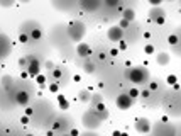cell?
<instances>
[{"mask_svg":"<svg viewBox=\"0 0 181 136\" xmlns=\"http://www.w3.org/2000/svg\"><path fill=\"white\" fill-rule=\"evenodd\" d=\"M127 78L135 85H142L149 80V73L144 67H132L127 72Z\"/></svg>","mask_w":181,"mask_h":136,"instance_id":"1","label":"cell"},{"mask_svg":"<svg viewBox=\"0 0 181 136\" xmlns=\"http://www.w3.org/2000/svg\"><path fill=\"white\" fill-rule=\"evenodd\" d=\"M85 33H87V27H85V24L81 20H73L68 26V34H69V38L73 41H81Z\"/></svg>","mask_w":181,"mask_h":136,"instance_id":"2","label":"cell"},{"mask_svg":"<svg viewBox=\"0 0 181 136\" xmlns=\"http://www.w3.org/2000/svg\"><path fill=\"white\" fill-rule=\"evenodd\" d=\"M83 124H85L88 129H97L102 124L100 116L95 112V109H88L87 112L83 114Z\"/></svg>","mask_w":181,"mask_h":136,"instance_id":"3","label":"cell"},{"mask_svg":"<svg viewBox=\"0 0 181 136\" xmlns=\"http://www.w3.org/2000/svg\"><path fill=\"white\" fill-rule=\"evenodd\" d=\"M132 104H134V99H130V95L129 94H120L117 99H115V106L120 109V111H127V109L132 107Z\"/></svg>","mask_w":181,"mask_h":136,"instance_id":"4","label":"cell"},{"mask_svg":"<svg viewBox=\"0 0 181 136\" xmlns=\"http://www.w3.org/2000/svg\"><path fill=\"white\" fill-rule=\"evenodd\" d=\"M26 72L29 73V77H31V78L39 77V75H41V65H39V61L36 60V58H29V65H27Z\"/></svg>","mask_w":181,"mask_h":136,"instance_id":"5","label":"cell"},{"mask_svg":"<svg viewBox=\"0 0 181 136\" xmlns=\"http://www.w3.org/2000/svg\"><path fill=\"white\" fill-rule=\"evenodd\" d=\"M107 38L110 41H119L120 43L122 38H124V29L119 26H112V27H108V31H107Z\"/></svg>","mask_w":181,"mask_h":136,"instance_id":"6","label":"cell"},{"mask_svg":"<svg viewBox=\"0 0 181 136\" xmlns=\"http://www.w3.org/2000/svg\"><path fill=\"white\" fill-rule=\"evenodd\" d=\"M78 5H80L83 10H87V12H95L97 9L102 7V2H98V0H95V2H92V0H81Z\"/></svg>","mask_w":181,"mask_h":136,"instance_id":"7","label":"cell"},{"mask_svg":"<svg viewBox=\"0 0 181 136\" xmlns=\"http://www.w3.org/2000/svg\"><path fill=\"white\" fill-rule=\"evenodd\" d=\"M135 129H137L139 133H142V135L149 133V131H151V122H149V119H146V117H139V119L135 121Z\"/></svg>","mask_w":181,"mask_h":136,"instance_id":"8","label":"cell"},{"mask_svg":"<svg viewBox=\"0 0 181 136\" xmlns=\"http://www.w3.org/2000/svg\"><path fill=\"white\" fill-rule=\"evenodd\" d=\"M76 53L80 54L81 58H88V56L92 54V48L88 46L87 43H80V44L76 46Z\"/></svg>","mask_w":181,"mask_h":136,"instance_id":"9","label":"cell"},{"mask_svg":"<svg viewBox=\"0 0 181 136\" xmlns=\"http://www.w3.org/2000/svg\"><path fill=\"white\" fill-rule=\"evenodd\" d=\"M10 46V43H9V38L7 36H0V58H4V56H7L9 54V51H10V48H5Z\"/></svg>","mask_w":181,"mask_h":136,"instance_id":"10","label":"cell"},{"mask_svg":"<svg viewBox=\"0 0 181 136\" xmlns=\"http://www.w3.org/2000/svg\"><path fill=\"white\" fill-rule=\"evenodd\" d=\"M156 61H157V65L166 67V65H169V61H171V56H169V53H166V51H161V53L156 54Z\"/></svg>","mask_w":181,"mask_h":136,"instance_id":"11","label":"cell"},{"mask_svg":"<svg viewBox=\"0 0 181 136\" xmlns=\"http://www.w3.org/2000/svg\"><path fill=\"white\" fill-rule=\"evenodd\" d=\"M29 99H31V95L27 94L26 90H19V92L15 94V101H17L19 106H26L27 102H29Z\"/></svg>","mask_w":181,"mask_h":136,"instance_id":"12","label":"cell"},{"mask_svg":"<svg viewBox=\"0 0 181 136\" xmlns=\"http://www.w3.org/2000/svg\"><path fill=\"white\" fill-rule=\"evenodd\" d=\"M92 95L93 94H90V90H81L80 94H78V101L83 102V104H88V102L92 101Z\"/></svg>","mask_w":181,"mask_h":136,"instance_id":"13","label":"cell"},{"mask_svg":"<svg viewBox=\"0 0 181 136\" xmlns=\"http://www.w3.org/2000/svg\"><path fill=\"white\" fill-rule=\"evenodd\" d=\"M122 19L127 20V22H132V20L135 19V12L132 10V9H125V10L122 12Z\"/></svg>","mask_w":181,"mask_h":136,"instance_id":"14","label":"cell"},{"mask_svg":"<svg viewBox=\"0 0 181 136\" xmlns=\"http://www.w3.org/2000/svg\"><path fill=\"white\" fill-rule=\"evenodd\" d=\"M29 36H31V41H39L42 38V31H41L39 27H36L32 33H29Z\"/></svg>","mask_w":181,"mask_h":136,"instance_id":"15","label":"cell"},{"mask_svg":"<svg viewBox=\"0 0 181 136\" xmlns=\"http://www.w3.org/2000/svg\"><path fill=\"white\" fill-rule=\"evenodd\" d=\"M162 15H166V12L162 10V9H152L151 10V19H159V17H162Z\"/></svg>","mask_w":181,"mask_h":136,"instance_id":"16","label":"cell"},{"mask_svg":"<svg viewBox=\"0 0 181 136\" xmlns=\"http://www.w3.org/2000/svg\"><path fill=\"white\" fill-rule=\"evenodd\" d=\"M73 5H74L73 2H68V4H64V2H53V7L63 9V10H66V9H69V7H73Z\"/></svg>","mask_w":181,"mask_h":136,"instance_id":"17","label":"cell"},{"mask_svg":"<svg viewBox=\"0 0 181 136\" xmlns=\"http://www.w3.org/2000/svg\"><path fill=\"white\" fill-rule=\"evenodd\" d=\"M92 106H93V107H97V106H98V104H102V102H103V99H102V95L100 94H93L92 95Z\"/></svg>","mask_w":181,"mask_h":136,"instance_id":"18","label":"cell"},{"mask_svg":"<svg viewBox=\"0 0 181 136\" xmlns=\"http://www.w3.org/2000/svg\"><path fill=\"white\" fill-rule=\"evenodd\" d=\"M176 82H178V77H176L175 73H169L168 77H166V83H168V85H173V87H175Z\"/></svg>","mask_w":181,"mask_h":136,"instance_id":"19","label":"cell"},{"mask_svg":"<svg viewBox=\"0 0 181 136\" xmlns=\"http://www.w3.org/2000/svg\"><path fill=\"white\" fill-rule=\"evenodd\" d=\"M127 94L130 95V99H134V101H135V99H137V97L141 95V90L134 87V88H129V90H127Z\"/></svg>","mask_w":181,"mask_h":136,"instance_id":"20","label":"cell"},{"mask_svg":"<svg viewBox=\"0 0 181 136\" xmlns=\"http://www.w3.org/2000/svg\"><path fill=\"white\" fill-rule=\"evenodd\" d=\"M83 70H85L87 73H93V72H95V65L88 61V63H85V65H83Z\"/></svg>","mask_w":181,"mask_h":136,"instance_id":"21","label":"cell"},{"mask_svg":"<svg viewBox=\"0 0 181 136\" xmlns=\"http://www.w3.org/2000/svg\"><path fill=\"white\" fill-rule=\"evenodd\" d=\"M178 36H176V34H169L168 36V43L169 44H171V46H176V44H178Z\"/></svg>","mask_w":181,"mask_h":136,"instance_id":"22","label":"cell"},{"mask_svg":"<svg viewBox=\"0 0 181 136\" xmlns=\"http://www.w3.org/2000/svg\"><path fill=\"white\" fill-rule=\"evenodd\" d=\"M58 102H59L61 109H68V101L64 99V95H58Z\"/></svg>","mask_w":181,"mask_h":136,"instance_id":"23","label":"cell"},{"mask_svg":"<svg viewBox=\"0 0 181 136\" xmlns=\"http://www.w3.org/2000/svg\"><path fill=\"white\" fill-rule=\"evenodd\" d=\"M19 41L26 44V43H29V41H31V36H29V34H26V33H20L19 34Z\"/></svg>","mask_w":181,"mask_h":136,"instance_id":"24","label":"cell"},{"mask_svg":"<svg viewBox=\"0 0 181 136\" xmlns=\"http://www.w3.org/2000/svg\"><path fill=\"white\" fill-rule=\"evenodd\" d=\"M17 65H19L22 70H26L27 68V65H29V58H20L19 61H17Z\"/></svg>","mask_w":181,"mask_h":136,"instance_id":"25","label":"cell"},{"mask_svg":"<svg viewBox=\"0 0 181 136\" xmlns=\"http://www.w3.org/2000/svg\"><path fill=\"white\" fill-rule=\"evenodd\" d=\"M144 53L146 54H154V44H146V46H144Z\"/></svg>","mask_w":181,"mask_h":136,"instance_id":"26","label":"cell"},{"mask_svg":"<svg viewBox=\"0 0 181 136\" xmlns=\"http://www.w3.org/2000/svg\"><path fill=\"white\" fill-rule=\"evenodd\" d=\"M2 85L4 87H10L12 85V77H4L2 78Z\"/></svg>","mask_w":181,"mask_h":136,"instance_id":"27","label":"cell"},{"mask_svg":"<svg viewBox=\"0 0 181 136\" xmlns=\"http://www.w3.org/2000/svg\"><path fill=\"white\" fill-rule=\"evenodd\" d=\"M49 90H51V92H54V94H56V92L59 90V82H53V83L49 85Z\"/></svg>","mask_w":181,"mask_h":136,"instance_id":"28","label":"cell"},{"mask_svg":"<svg viewBox=\"0 0 181 136\" xmlns=\"http://www.w3.org/2000/svg\"><path fill=\"white\" fill-rule=\"evenodd\" d=\"M14 2L12 0H0V7H12Z\"/></svg>","mask_w":181,"mask_h":136,"instance_id":"29","label":"cell"},{"mask_svg":"<svg viewBox=\"0 0 181 136\" xmlns=\"http://www.w3.org/2000/svg\"><path fill=\"white\" fill-rule=\"evenodd\" d=\"M105 5L107 7H117V5H120V4H119V0H107Z\"/></svg>","mask_w":181,"mask_h":136,"instance_id":"30","label":"cell"},{"mask_svg":"<svg viewBox=\"0 0 181 136\" xmlns=\"http://www.w3.org/2000/svg\"><path fill=\"white\" fill-rule=\"evenodd\" d=\"M36 80H37V83H39V85H44L46 78H44V75H39V77H36Z\"/></svg>","mask_w":181,"mask_h":136,"instance_id":"31","label":"cell"},{"mask_svg":"<svg viewBox=\"0 0 181 136\" xmlns=\"http://www.w3.org/2000/svg\"><path fill=\"white\" fill-rule=\"evenodd\" d=\"M129 24H130V22H127V20H124V19H122V20H120V24H119V27H122V29H127Z\"/></svg>","mask_w":181,"mask_h":136,"instance_id":"32","label":"cell"},{"mask_svg":"<svg viewBox=\"0 0 181 136\" xmlns=\"http://www.w3.org/2000/svg\"><path fill=\"white\" fill-rule=\"evenodd\" d=\"M149 5L151 7H159L161 5V2H159V0H149Z\"/></svg>","mask_w":181,"mask_h":136,"instance_id":"33","label":"cell"},{"mask_svg":"<svg viewBox=\"0 0 181 136\" xmlns=\"http://www.w3.org/2000/svg\"><path fill=\"white\" fill-rule=\"evenodd\" d=\"M119 49L125 51V49H127V43H125V41H120V43H119Z\"/></svg>","mask_w":181,"mask_h":136,"instance_id":"34","label":"cell"},{"mask_svg":"<svg viewBox=\"0 0 181 136\" xmlns=\"http://www.w3.org/2000/svg\"><path fill=\"white\" fill-rule=\"evenodd\" d=\"M164 20H166V15H162V17H159V19H156L154 22H156V24H159V26H162V24H164Z\"/></svg>","mask_w":181,"mask_h":136,"instance_id":"35","label":"cell"},{"mask_svg":"<svg viewBox=\"0 0 181 136\" xmlns=\"http://www.w3.org/2000/svg\"><path fill=\"white\" fill-rule=\"evenodd\" d=\"M53 73H54V78L58 80V78L61 77V70H58V68H54V72H53Z\"/></svg>","mask_w":181,"mask_h":136,"instance_id":"36","label":"cell"},{"mask_svg":"<svg viewBox=\"0 0 181 136\" xmlns=\"http://www.w3.org/2000/svg\"><path fill=\"white\" fill-rule=\"evenodd\" d=\"M20 122H22V124H29V116H22V117H20Z\"/></svg>","mask_w":181,"mask_h":136,"instance_id":"37","label":"cell"},{"mask_svg":"<svg viewBox=\"0 0 181 136\" xmlns=\"http://www.w3.org/2000/svg\"><path fill=\"white\" fill-rule=\"evenodd\" d=\"M156 88H157V83H156V82H151V83H149V90H156Z\"/></svg>","mask_w":181,"mask_h":136,"instance_id":"38","label":"cell"},{"mask_svg":"<svg viewBox=\"0 0 181 136\" xmlns=\"http://www.w3.org/2000/svg\"><path fill=\"white\" fill-rule=\"evenodd\" d=\"M110 54H112V56H117V54H119V49H117V48H112V49H110Z\"/></svg>","mask_w":181,"mask_h":136,"instance_id":"39","label":"cell"},{"mask_svg":"<svg viewBox=\"0 0 181 136\" xmlns=\"http://www.w3.org/2000/svg\"><path fill=\"white\" fill-rule=\"evenodd\" d=\"M149 94H151V90H142V92H141V95L144 97V99H146V97H149Z\"/></svg>","mask_w":181,"mask_h":136,"instance_id":"40","label":"cell"},{"mask_svg":"<svg viewBox=\"0 0 181 136\" xmlns=\"http://www.w3.org/2000/svg\"><path fill=\"white\" fill-rule=\"evenodd\" d=\"M32 112H34V111H32V109H31V107H29V109H26V116H29V117L32 116Z\"/></svg>","mask_w":181,"mask_h":136,"instance_id":"41","label":"cell"},{"mask_svg":"<svg viewBox=\"0 0 181 136\" xmlns=\"http://www.w3.org/2000/svg\"><path fill=\"white\" fill-rule=\"evenodd\" d=\"M69 136H78V129H71V133H69Z\"/></svg>","mask_w":181,"mask_h":136,"instance_id":"42","label":"cell"},{"mask_svg":"<svg viewBox=\"0 0 181 136\" xmlns=\"http://www.w3.org/2000/svg\"><path fill=\"white\" fill-rule=\"evenodd\" d=\"M122 135V131H119V129H115L114 133H112V136H120Z\"/></svg>","mask_w":181,"mask_h":136,"instance_id":"43","label":"cell"},{"mask_svg":"<svg viewBox=\"0 0 181 136\" xmlns=\"http://www.w3.org/2000/svg\"><path fill=\"white\" fill-rule=\"evenodd\" d=\"M46 136H54V131H53V129H49V131L46 133Z\"/></svg>","mask_w":181,"mask_h":136,"instance_id":"44","label":"cell"},{"mask_svg":"<svg viewBox=\"0 0 181 136\" xmlns=\"http://www.w3.org/2000/svg\"><path fill=\"white\" fill-rule=\"evenodd\" d=\"M46 67L49 68V70H53V63H51V61H47V63H46Z\"/></svg>","mask_w":181,"mask_h":136,"instance_id":"45","label":"cell"},{"mask_svg":"<svg viewBox=\"0 0 181 136\" xmlns=\"http://www.w3.org/2000/svg\"><path fill=\"white\" fill-rule=\"evenodd\" d=\"M120 136H129V133H127V131H122V135Z\"/></svg>","mask_w":181,"mask_h":136,"instance_id":"46","label":"cell"},{"mask_svg":"<svg viewBox=\"0 0 181 136\" xmlns=\"http://www.w3.org/2000/svg\"><path fill=\"white\" fill-rule=\"evenodd\" d=\"M63 136H69V135H63Z\"/></svg>","mask_w":181,"mask_h":136,"instance_id":"47","label":"cell"},{"mask_svg":"<svg viewBox=\"0 0 181 136\" xmlns=\"http://www.w3.org/2000/svg\"><path fill=\"white\" fill-rule=\"evenodd\" d=\"M27 136H32V135H27Z\"/></svg>","mask_w":181,"mask_h":136,"instance_id":"48","label":"cell"}]
</instances>
